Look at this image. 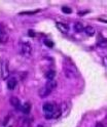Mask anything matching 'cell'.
<instances>
[{
	"label": "cell",
	"instance_id": "obj_9",
	"mask_svg": "<svg viewBox=\"0 0 107 127\" xmlns=\"http://www.w3.org/2000/svg\"><path fill=\"white\" fill-rule=\"evenodd\" d=\"M15 86H16V79L13 77L8 79L7 80V88L9 90H13L15 88Z\"/></svg>",
	"mask_w": 107,
	"mask_h": 127
},
{
	"label": "cell",
	"instance_id": "obj_3",
	"mask_svg": "<svg viewBox=\"0 0 107 127\" xmlns=\"http://www.w3.org/2000/svg\"><path fill=\"white\" fill-rule=\"evenodd\" d=\"M20 50H21V53L24 55H30L32 52V47L29 43H22Z\"/></svg>",
	"mask_w": 107,
	"mask_h": 127
},
{
	"label": "cell",
	"instance_id": "obj_1",
	"mask_svg": "<svg viewBox=\"0 0 107 127\" xmlns=\"http://www.w3.org/2000/svg\"><path fill=\"white\" fill-rule=\"evenodd\" d=\"M64 74L68 79H75L77 77V71L73 68H70V67H65Z\"/></svg>",
	"mask_w": 107,
	"mask_h": 127
},
{
	"label": "cell",
	"instance_id": "obj_7",
	"mask_svg": "<svg viewBox=\"0 0 107 127\" xmlns=\"http://www.w3.org/2000/svg\"><path fill=\"white\" fill-rule=\"evenodd\" d=\"M10 105L16 109V110H20L21 109V102H20V99L16 97V96H11L10 97Z\"/></svg>",
	"mask_w": 107,
	"mask_h": 127
},
{
	"label": "cell",
	"instance_id": "obj_21",
	"mask_svg": "<svg viewBox=\"0 0 107 127\" xmlns=\"http://www.w3.org/2000/svg\"><path fill=\"white\" fill-rule=\"evenodd\" d=\"M95 127H105V125L103 123H101V122H98V123H96Z\"/></svg>",
	"mask_w": 107,
	"mask_h": 127
},
{
	"label": "cell",
	"instance_id": "obj_2",
	"mask_svg": "<svg viewBox=\"0 0 107 127\" xmlns=\"http://www.w3.org/2000/svg\"><path fill=\"white\" fill-rule=\"evenodd\" d=\"M1 77L2 79H8L9 77V70H8V62L4 61L1 64Z\"/></svg>",
	"mask_w": 107,
	"mask_h": 127
},
{
	"label": "cell",
	"instance_id": "obj_8",
	"mask_svg": "<svg viewBox=\"0 0 107 127\" xmlns=\"http://www.w3.org/2000/svg\"><path fill=\"white\" fill-rule=\"evenodd\" d=\"M21 111H22V113L23 114H25V115H28L30 112H31V104L30 102H25V104L21 107V109H20Z\"/></svg>",
	"mask_w": 107,
	"mask_h": 127
},
{
	"label": "cell",
	"instance_id": "obj_15",
	"mask_svg": "<svg viewBox=\"0 0 107 127\" xmlns=\"http://www.w3.org/2000/svg\"><path fill=\"white\" fill-rule=\"evenodd\" d=\"M61 115H62V110L58 108L57 110H55L54 112L52 113V118H54V119H58Z\"/></svg>",
	"mask_w": 107,
	"mask_h": 127
},
{
	"label": "cell",
	"instance_id": "obj_10",
	"mask_svg": "<svg viewBox=\"0 0 107 127\" xmlns=\"http://www.w3.org/2000/svg\"><path fill=\"white\" fill-rule=\"evenodd\" d=\"M84 30H85V32H86V34H87L88 36H90V37L94 36V35H95V33H96L95 28H94V27H92V26H87V27H85V28H84Z\"/></svg>",
	"mask_w": 107,
	"mask_h": 127
},
{
	"label": "cell",
	"instance_id": "obj_6",
	"mask_svg": "<svg viewBox=\"0 0 107 127\" xmlns=\"http://www.w3.org/2000/svg\"><path fill=\"white\" fill-rule=\"evenodd\" d=\"M56 25H57L58 30H59L60 32H62L63 34H67V33H68L69 28H68V26L66 25V24H63V23H59V22H58Z\"/></svg>",
	"mask_w": 107,
	"mask_h": 127
},
{
	"label": "cell",
	"instance_id": "obj_20",
	"mask_svg": "<svg viewBox=\"0 0 107 127\" xmlns=\"http://www.w3.org/2000/svg\"><path fill=\"white\" fill-rule=\"evenodd\" d=\"M89 12H90L89 10H82V11H79V12H78V15H84V14L89 13Z\"/></svg>",
	"mask_w": 107,
	"mask_h": 127
},
{
	"label": "cell",
	"instance_id": "obj_19",
	"mask_svg": "<svg viewBox=\"0 0 107 127\" xmlns=\"http://www.w3.org/2000/svg\"><path fill=\"white\" fill-rule=\"evenodd\" d=\"M28 34H29L31 37H35V33H34V31H32V30H29V31H28Z\"/></svg>",
	"mask_w": 107,
	"mask_h": 127
},
{
	"label": "cell",
	"instance_id": "obj_17",
	"mask_svg": "<svg viewBox=\"0 0 107 127\" xmlns=\"http://www.w3.org/2000/svg\"><path fill=\"white\" fill-rule=\"evenodd\" d=\"M44 44L47 47H51V48H52V47H54V42L51 41V40H47V39H45V40H44Z\"/></svg>",
	"mask_w": 107,
	"mask_h": 127
},
{
	"label": "cell",
	"instance_id": "obj_16",
	"mask_svg": "<svg viewBox=\"0 0 107 127\" xmlns=\"http://www.w3.org/2000/svg\"><path fill=\"white\" fill-rule=\"evenodd\" d=\"M62 11L64 13H71L72 12V9L70 8V7H68V6H63L62 7Z\"/></svg>",
	"mask_w": 107,
	"mask_h": 127
},
{
	"label": "cell",
	"instance_id": "obj_5",
	"mask_svg": "<svg viewBox=\"0 0 107 127\" xmlns=\"http://www.w3.org/2000/svg\"><path fill=\"white\" fill-rule=\"evenodd\" d=\"M42 109L45 113H53L56 109V106L54 104H51V102H45L42 106Z\"/></svg>",
	"mask_w": 107,
	"mask_h": 127
},
{
	"label": "cell",
	"instance_id": "obj_18",
	"mask_svg": "<svg viewBox=\"0 0 107 127\" xmlns=\"http://www.w3.org/2000/svg\"><path fill=\"white\" fill-rule=\"evenodd\" d=\"M40 10H33V11H25V12H20V14H33V13H36V12H39Z\"/></svg>",
	"mask_w": 107,
	"mask_h": 127
},
{
	"label": "cell",
	"instance_id": "obj_12",
	"mask_svg": "<svg viewBox=\"0 0 107 127\" xmlns=\"http://www.w3.org/2000/svg\"><path fill=\"white\" fill-rule=\"evenodd\" d=\"M8 40V35L5 33L4 31L0 30V43H5Z\"/></svg>",
	"mask_w": 107,
	"mask_h": 127
},
{
	"label": "cell",
	"instance_id": "obj_14",
	"mask_svg": "<svg viewBox=\"0 0 107 127\" xmlns=\"http://www.w3.org/2000/svg\"><path fill=\"white\" fill-rule=\"evenodd\" d=\"M45 86H46L51 91H53V90L56 88V87H57V83H56V81L52 80V81H48V82L45 84Z\"/></svg>",
	"mask_w": 107,
	"mask_h": 127
},
{
	"label": "cell",
	"instance_id": "obj_13",
	"mask_svg": "<svg viewBox=\"0 0 107 127\" xmlns=\"http://www.w3.org/2000/svg\"><path fill=\"white\" fill-rule=\"evenodd\" d=\"M84 25L80 23V22H76L75 24H74V30H75V32H77V33H80V32L84 31Z\"/></svg>",
	"mask_w": 107,
	"mask_h": 127
},
{
	"label": "cell",
	"instance_id": "obj_4",
	"mask_svg": "<svg viewBox=\"0 0 107 127\" xmlns=\"http://www.w3.org/2000/svg\"><path fill=\"white\" fill-rule=\"evenodd\" d=\"M51 90H49L46 86H43V87H41V88L39 89V91H38V95L41 97V98H44V97H46V96H48L49 94H51Z\"/></svg>",
	"mask_w": 107,
	"mask_h": 127
},
{
	"label": "cell",
	"instance_id": "obj_11",
	"mask_svg": "<svg viewBox=\"0 0 107 127\" xmlns=\"http://www.w3.org/2000/svg\"><path fill=\"white\" fill-rule=\"evenodd\" d=\"M55 77H56V71H54V70H48L47 72L45 73V78L47 79L48 81L54 80Z\"/></svg>",
	"mask_w": 107,
	"mask_h": 127
},
{
	"label": "cell",
	"instance_id": "obj_22",
	"mask_svg": "<svg viewBox=\"0 0 107 127\" xmlns=\"http://www.w3.org/2000/svg\"><path fill=\"white\" fill-rule=\"evenodd\" d=\"M39 127H42V125H39Z\"/></svg>",
	"mask_w": 107,
	"mask_h": 127
}]
</instances>
